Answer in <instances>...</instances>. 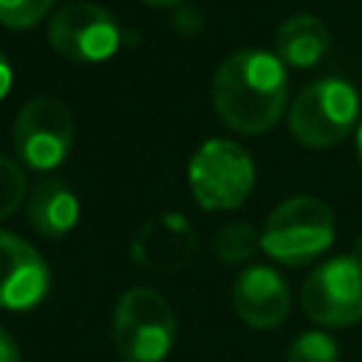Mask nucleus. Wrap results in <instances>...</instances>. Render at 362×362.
Listing matches in <instances>:
<instances>
[{
    "label": "nucleus",
    "instance_id": "2",
    "mask_svg": "<svg viewBox=\"0 0 362 362\" xmlns=\"http://www.w3.org/2000/svg\"><path fill=\"white\" fill-rule=\"evenodd\" d=\"M334 212L314 195H294L277 204L260 232L269 257L286 266H305L334 243Z\"/></svg>",
    "mask_w": 362,
    "mask_h": 362
},
{
    "label": "nucleus",
    "instance_id": "3",
    "mask_svg": "<svg viewBox=\"0 0 362 362\" xmlns=\"http://www.w3.org/2000/svg\"><path fill=\"white\" fill-rule=\"evenodd\" d=\"M356 116V88L339 76H322L297 93L288 107V127L300 144L311 150H328L351 136Z\"/></svg>",
    "mask_w": 362,
    "mask_h": 362
},
{
    "label": "nucleus",
    "instance_id": "17",
    "mask_svg": "<svg viewBox=\"0 0 362 362\" xmlns=\"http://www.w3.org/2000/svg\"><path fill=\"white\" fill-rule=\"evenodd\" d=\"M25 195H28V189H25L23 170L11 158L0 156V221L8 218L11 212H17V206L25 201Z\"/></svg>",
    "mask_w": 362,
    "mask_h": 362
},
{
    "label": "nucleus",
    "instance_id": "21",
    "mask_svg": "<svg viewBox=\"0 0 362 362\" xmlns=\"http://www.w3.org/2000/svg\"><path fill=\"white\" fill-rule=\"evenodd\" d=\"M356 156H359V164H362V122L356 127Z\"/></svg>",
    "mask_w": 362,
    "mask_h": 362
},
{
    "label": "nucleus",
    "instance_id": "9",
    "mask_svg": "<svg viewBox=\"0 0 362 362\" xmlns=\"http://www.w3.org/2000/svg\"><path fill=\"white\" fill-rule=\"evenodd\" d=\"M51 286V272L42 255L20 235L0 232V308H37Z\"/></svg>",
    "mask_w": 362,
    "mask_h": 362
},
{
    "label": "nucleus",
    "instance_id": "14",
    "mask_svg": "<svg viewBox=\"0 0 362 362\" xmlns=\"http://www.w3.org/2000/svg\"><path fill=\"white\" fill-rule=\"evenodd\" d=\"M212 249L221 263H246L263 246H260V232L252 223H226L215 232Z\"/></svg>",
    "mask_w": 362,
    "mask_h": 362
},
{
    "label": "nucleus",
    "instance_id": "11",
    "mask_svg": "<svg viewBox=\"0 0 362 362\" xmlns=\"http://www.w3.org/2000/svg\"><path fill=\"white\" fill-rule=\"evenodd\" d=\"M232 308L235 314L257 331L277 328L291 308V291L283 274L272 266H249L235 277L232 286Z\"/></svg>",
    "mask_w": 362,
    "mask_h": 362
},
{
    "label": "nucleus",
    "instance_id": "7",
    "mask_svg": "<svg viewBox=\"0 0 362 362\" xmlns=\"http://www.w3.org/2000/svg\"><path fill=\"white\" fill-rule=\"evenodd\" d=\"M303 311L325 328L362 320V255H337L320 263L303 286Z\"/></svg>",
    "mask_w": 362,
    "mask_h": 362
},
{
    "label": "nucleus",
    "instance_id": "15",
    "mask_svg": "<svg viewBox=\"0 0 362 362\" xmlns=\"http://www.w3.org/2000/svg\"><path fill=\"white\" fill-rule=\"evenodd\" d=\"M286 362H339V345L325 331H305L288 345Z\"/></svg>",
    "mask_w": 362,
    "mask_h": 362
},
{
    "label": "nucleus",
    "instance_id": "10",
    "mask_svg": "<svg viewBox=\"0 0 362 362\" xmlns=\"http://www.w3.org/2000/svg\"><path fill=\"white\" fill-rule=\"evenodd\" d=\"M195 252V229L178 212H161L150 218L130 243V257L136 260V266L150 272H175L187 266Z\"/></svg>",
    "mask_w": 362,
    "mask_h": 362
},
{
    "label": "nucleus",
    "instance_id": "13",
    "mask_svg": "<svg viewBox=\"0 0 362 362\" xmlns=\"http://www.w3.org/2000/svg\"><path fill=\"white\" fill-rule=\"evenodd\" d=\"M331 45L328 25L314 14H294L283 20L274 31V54L283 65L308 68L322 59Z\"/></svg>",
    "mask_w": 362,
    "mask_h": 362
},
{
    "label": "nucleus",
    "instance_id": "4",
    "mask_svg": "<svg viewBox=\"0 0 362 362\" xmlns=\"http://www.w3.org/2000/svg\"><path fill=\"white\" fill-rule=\"evenodd\" d=\"M175 342V311L156 288H130L113 311V345L124 362H161Z\"/></svg>",
    "mask_w": 362,
    "mask_h": 362
},
{
    "label": "nucleus",
    "instance_id": "20",
    "mask_svg": "<svg viewBox=\"0 0 362 362\" xmlns=\"http://www.w3.org/2000/svg\"><path fill=\"white\" fill-rule=\"evenodd\" d=\"M144 6H153V8H167V6H175L181 0H141Z\"/></svg>",
    "mask_w": 362,
    "mask_h": 362
},
{
    "label": "nucleus",
    "instance_id": "19",
    "mask_svg": "<svg viewBox=\"0 0 362 362\" xmlns=\"http://www.w3.org/2000/svg\"><path fill=\"white\" fill-rule=\"evenodd\" d=\"M11 76H14V71H11L8 59H6V54L0 51V102H3L6 93L11 90Z\"/></svg>",
    "mask_w": 362,
    "mask_h": 362
},
{
    "label": "nucleus",
    "instance_id": "16",
    "mask_svg": "<svg viewBox=\"0 0 362 362\" xmlns=\"http://www.w3.org/2000/svg\"><path fill=\"white\" fill-rule=\"evenodd\" d=\"M54 0H0V23L6 28H31L37 25L48 11Z\"/></svg>",
    "mask_w": 362,
    "mask_h": 362
},
{
    "label": "nucleus",
    "instance_id": "18",
    "mask_svg": "<svg viewBox=\"0 0 362 362\" xmlns=\"http://www.w3.org/2000/svg\"><path fill=\"white\" fill-rule=\"evenodd\" d=\"M0 362H23L20 348H17V339L3 325H0Z\"/></svg>",
    "mask_w": 362,
    "mask_h": 362
},
{
    "label": "nucleus",
    "instance_id": "8",
    "mask_svg": "<svg viewBox=\"0 0 362 362\" xmlns=\"http://www.w3.org/2000/svg\"><path fill=\"white\" fill-rule=\"evenodd\" d=\"M51 48L71 62H105L122 42L116 17L90 0H76L54 11L48 23Z\"/></svg>",
    "mask_w": 362,
    "mask_h": 362
},
{
    "label": "nucleus",
    "instance_id": "12",
    "mask_svg": "<svg viewBox=\"0 0 362 362\" xmlns=\"http://www.w3.org/2000/svg\"><path fill=\"white\" fill-rule=\"evenodd\" d=\"M25 221L42 238L59 240L76 226L79 201L71 192V187L59 178H42L25 195Z\"/></svg>",
    "mask_w": 362,
    "mask_h": 362
},
{
    "label": "nucleus",
    "instance_id": "1",
    "mask_svg": "<svg viewBox=\"0 0 362 362\" xmlns=\"http://www.w3.org/2000/svg\"><path fill=\"white\" fill-rule=\"evenodd\" d=\"M288 76L277 54L260 48H243L215 68L212 107L218 119L243 136L272 130L286 107Z\"/></svg>",
    "mask_w": 362,
    "mask_h": 362
},
{
    "label": "nucleus",
    "instance_id": "5",
    "mask_svg": "<svg viewBox=\"0 0 362 362\" xmlns=\"http://www.w3.org/2000/svg\"><path fill=\"white\" fill-rule=\"evenodd\" d=\"M187 178L204 209H235L255 187V164L240 144L209 139L189 158Z\"/></svg>",
    "mask_w": 362,
    "mask_h": 362
},
{
    "label": "nucleus",
    "instance_id": "6",
    "mask_svg": "<svg viewBox=\"0 0 362 362\" xmlns=\"http://www.w3.org/2000/svg\"><path fill=\"white\" fill-rule=\"evenodd\" d=\"M74 116L54 96H37L23 105L14 119L11 144L17 158L28 170H54L59 167L74 147Z\"/></svg>",
    "mask_w": 362,
    "mask_h": 362
}]
</instances>
